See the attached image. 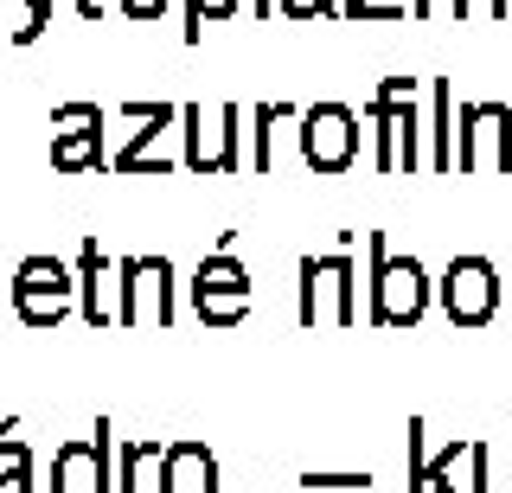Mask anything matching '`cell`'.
Instances as JSON below:
<instances>
[{"instance_id": "cell-11", "label": "cell", "mask_w": 512, "mask_h": 493, "mask_svg": "<svg viewBox=\"0 0 512 493\" xmlns=\"http://www.w3.org/2000/svg\"><path fill=\"white\" fill-rule=\"evenodd\" d=\"M122 116L141 122V129L109 154V173H135V180H160V173H173V161L154 148V141L180 122V103H122Z\"/></svg>"}, {"instance_id": "cell-17", "label": "cell", "mask_w": 512, "mask_h": 493, "mask_svg": "<svg viewBox=\"0 0 512 493\" xmlns=\"http://www.w3.org/2000/svg\"><path fill=\"white\" fill-rule=\"evenodd\" d=\"M468 449H474V442H461V436H455L442 455H429V461H423V474L410 481V493H461V461H468Z\"/></svg>"}, {"instance_id": "cell-1", "label": "cell", "mask_w": 512, "mask_h": 493, "mask_svg": "<svg viewBox=\"0 0 512 493\" xmlns=\"http://www.w3.org/2000/svg\"><path fill=\"white\" fill-rule=\"evenodd\" d=\"M295 321L314 327H359V263H352V231H340V250L301 257L295 269Z\"/></svg>"}, {"instance_id": "cell-28", "label": "cell", "mask_w": 512, "mask_h": 493, "mask_svg": "<svg viewBox=\"0 0 512 493\" xmlns=\"http://www.w3.org/2000/svg\"><path fill=\"white\" fill-rule=\"evenodd\" d=\"M455 20V0H410V20Z\"/></svg>"}, {"instance_id": "cell-2", "label": "cell", "mask_w": 512, "mask_h": 493, "mask_svg": "<svg viewBox=\"0 0 512 493\" xmlns=\"http://www.w3.org/2000/svg\"><path fill=\"white\" fill-rule=\"evenodd\" d=\"M365 257H372V276H365V321L372 327H416L436 301V282L416 257H391L384 231H365Z\"/></svg>"}, {"instance_id": "cell-6", "label": "cell", "mask_w": 512, "mask_h": 493, "mask_svg": "<svg viewBox=\"0 0 512 493\" xmlns=\"http://www.w3.org/2000/svg\"><path fill=\"white\" fill-rule=\"evenodd\" d=\"M301 161H308V173H320V180H333V173H346L352 161H359V109L346 103H308L301 109Z\"/></svg>"}, {"instance_id": "cell-27", "label": "cell", "mask_w": 512, "mask_h": 493, "mask_svg": "<svg viewBox=\"0 0 512 493\" xmlns=\"http://www.w3.org/2000/svg\"><path fill=\"white\" fill-rule=\"evenodd\" d=\"M116 7L128 13V20H160V13H167L173 0H116Z\"/></svg>"}, {"instance_id": "cell-32", "label": "cell", "mask_w": 512, "mask_h": 493, "mask_svg": "<svg viewBox=\"0 0 512 493\" xmlns=\"http://www.w3.org/2000/svg\"><path fill=\"white\" fill-rule=\"evenodd\" d=\"M0 301H13V276H0Z\"/></svg>"}, {"instance_id": "cell-16", "label": "cell", "mask_w": 512, "mask_h": 493, "mask_svg": "<svg viewBox=\"0 0 512 493\" xmlns=\"http://www.w3.org/2000/svg\"><path fill=\"white\" fill-rule=\"evenodd\" d=\"M160 455H167V442H160V436H128L122 449H116V493H141L148 468H160Z\"/></svg>"}, {"instance_id": "cell-30", "label": "cell", "mask_w": 512, "mask_h": 493, "mask_svg": "<svg viewBox=\"0 0 512 493\" xmlns=\"http://www.w3.org/2000/svg\"><path fill=\"white\" fill-rule=\"evenodd\" d=\"M77 13H84V20H103V0H77Z\"/></svg>"}, {"instance_id": "cell-12", "label": "cell", "mask_w": 512, "mask_h": 493, "mask_svg": "<svg viewBox=\"0 0 512 493\" xmlns=\"http://www.w3.org/2000/svg\"><path fill=\"white\" fill-rule=\"evenodd\" d=\"M77 308H84V321L96 333L116 327V308H122V282H116V263L103 257V244L84 237V250H77Z\"/></svg>"}, {"instance_id": "cell-25", "label": "cell", "mask_w": 512, "mask_h": 493, "mask_svg": "<svg viewBox=\"0 0 512 493\" xmlns=\"http://www.w3.org/2000/svg\"><path fill=\"white\" fill-rule=\"evenodd\" d=\"M512 0H455V26L461 20H506Z\"/></svg>"}, {"instance_id": "cell-29", "label": "cell", "mask_w": 512, "mask_h": 493, "mask_svg": "<svg viewBox=\"0 0 512 493\" xmlns=\"http://www.w3.org/2000/svg\"><path fill=\"white\" fill-rule=\"evenodd\" d=\"M0 493H32V468H0Z\"/></svg>"}, {"instance_id": "cell-19", "label": "cell", "mask_w": 512, "mask_h": 493, "mask_svg": "<svg viewBox=\"0 0 512 493\" xmlns=\"http://www.w3.org/2000/svg\"><path fill=\"white\" fill-rule=\"evenodd\" d=\"M468 468H474V493H512V449H506V468H500V449H493V442H474Z\"/></svg>"}, {"instance_id": "cell-14", "label": "cell", "mask_w": 512, "mask_h": 493, "mask_svg": "<svg viewBox=\"0 0 512 493\" xmlns=\"http://www.w3.org/2000/svg\"><path fill=\"white\" fill-rule=\"evenodd\" d=\"M429 103H436V116H429V173H455V84L436 77Z\"/></svg>"}, {"instance_id": "cell-5", "label": "cell", "mask_w": 512, "mask_h": 493, "mask_svg": "<svg viewBox=\"0 0 512 493\" xmlns=\"http://www.w3.org/2000/svg\"><path fill=\"white\" fill-rule=\"evenodd\" d=\"M116 423L96 417L90 436H71L52 449V493H116Z\"/></svg>"}, {"instance_id": "cell-10", "label": "cell", "mask_w": 512, "mask_h": 493, "mask_svg": "<svg viewBox=\"0 0 512 493\" xmlns=\"http://www.w3.org/2000/svg\"><path fill=\"white\" fill-rule=\"evenodd\" d=\"M52 167L58 173H109L103 154V103H58L52 109Z\"/></svg>"}, {"instance_id": "cell-9", "label": "cell", "mask_w": 512, "mask_h": 493, "mask_svg": "<svg viewBox=\"0 0 512 493\" xmlns=\"http://www.w3.org/2000/svg\"><path fill=\"white\" fill-rule=\"evenodd\" d=\"M436 301H442L448 327H487L493 308H500V276H493L487 257H448Z\"/></svg>"}, {"instance_id": "cell-15", "label": "cell", "mask_w": 512, "mask_h": 493, "mask_svg": "<svg viewBox=\"0 0 512 493\" xmlns=\"http://www.w3.org/2000/svg\"><path fill=\"white\" fill-rule=\"evenodd\" d=\"M192 295H256V282L231 250H212V257H199V269H192Z\"/></svg>"}, {"instance_id": "cell-21", "label": "cell", "mask_w": 512, "mask_h": 493, "mask_svg": "<svg viewBox=\"0 0 512 493\" xmlns=\"http://www.w3.org/2000/svg\"><path fill=\"white\" fill-rule=\"evenodd\" d=\"M237 7H244V0H186V26H180V39H186V45H199V39H205V26L231 20Z\"/></svg>"}, {"instance_id": "cell-23", "label": "cell", "mask_w": 512, "mask_h": 493, "mask_svg": "<svg viewBox=\"0 0 512 493\" xmlns=\"http://www.w3.org/2000/svg\"><path fill=\"white\" fill-rule=\"evenodd\" d=\"M276 13H282V20H295V26H308V20H333L340 0H276Z\"/></svg>"}, {"instance_id": "cell-7", "label": "cell", "mask_w": 512, "mask_h": 493, "mask_svg": "<svg viewBox=\"0 0 512 493\" xmlns=\"http://www.w3.org/2000/svg\"><path fill=\"white\" fill-rule=\"evenodd\" d=\"M116 282H122V308H116V327H173L180 308H173V263L160 257H122L116 263Z\"/></svg>"}, {"instance_id": "cell-4", "label": "cell", "mask_w": 512, "mask_h": 493, "mask_svg": "<svg viewBox=\"0 0 512 493\" xmlns=\"http://www.w3.org/2000/svg\"><path fill=\"white\" fill-rule=\"evenodd\" d=\"M77 301V269H64L52 250H32V257L13 263V314L32 333H52Z\"/></svg>"}, {"instance_id": "cell-24", "label": "cell", "mask_w": 512, "mask_h": 493, "mask_svg": "<svg viewBox=\"0 0 512 493\" xmlns=\"http://www.w3.org/2000/svg\"><path fill=\"white\" fill-rule=\"evenodd\" d=\"M301 487H372V474L352 468H301Z\"/></svg>"}, {"instance_id": "cell-31", "label": "cell", "mask_w": 512, "mask_h": 493, "mask_svg": "<svg viewBox=\"0 0 512 493\" xmlns=\"http://www.w3.org/2000/svg\"><path fill=\"white\" fill-rule=\"evenodd\" d=\"M269 13H276V0H256V20H269Z\"/></svg>"}, {"instance_id": "cell-18", "label": "cell", "mask_w": 512, "mask_h": 493, "mask_svg": "<svg viewBox=\"0 0 512 493\" xmlns=\"http://www.w3.org/2000/svg\"><path fill=\"white\" fill-rule=\"evenodd\" d=\"M276 122H301V109H295V103H282V97L256 103V116H250V141H256V173H269V167H276V154H269V135H276Z\"/></svg>"}, {"instance_id": "cell-3", "label": "cell", "mask_w": 512, "mask_h": 493, "mask_svg": "<svg viewBox=\"0 0 512 493\" xmlns=\"http://www.w3.org/2000/svg\"><path fill=\"white\" fill-rule=\"evenodd\" d=\"M244 109L237 103H218L205 116V103H180V135H186V167L205 173V180H231L244 167Z\"/></svg>"}, {"instance_id": "cell-20", "label": "cell", "mask_w": 512, "mask_h": 493, "mask_svg": "<svg viewBox=\"0 0 512 493\" xmlns=\"http://www.w3.org/2000/svg\"><path fill=\"white\" fill-rule=\"evenodd\" d=\"M256 295H192V314H199L205 327H237L250 314Z\"/></svg>"}, {"instance_id": "cell-22", "label": "cell", "mask_w": 512, "mask_h": 493, "mask_svg": "<svg viewBox=\"0 0 512 493\" xmlns=\"http://www.w3.org/2000/svg\"><path fill=\"white\" fill-rule=\"evenodd\" d=\"M52 7L58 0H26V26H13V45H39L52 33Z\"/></svg>"}, {"instance_id": "cell-13", "label": "cell", "mask_w": 512, "mask_h": 493, "mask_svg": "<svg viewBox=\"0 0 512 493\" xmlns=\"http://www.w3.org/2000/svg\"><path fill=\"white\" fill-rule=\"evenodd\" d=\"M160 493H218V455L205 449L199 436H180L167 442V455H160Z\"/></svg>"}, {"instance_id": "cell-26", "label": "cell", "mask_w": 512, "mask_h": 493, "mask_svg": "<svg viewBox=\"0 0 512 493\" xmlns=\"http://www.w3.org/2000/svg\"><path fill=\"white\" fill-rule=\"evenodd\" d=\"M0 468H32V449L20 436H0Z\"/></svg>"}, {"instance_id": "cell-8", "label": "cell", "mask_w": 512, "mask_h": 493, "mask_svg": "<svg viewBox=\"0 0 512 493\" xmlns=\"http://www.w3.org/2000/svg\"><path fill=\"white\" fill-rule=\"evenodd\" d=\"M455 167L461 173H512V109L506 103H461L455 109Z\"/></svg>"}]
</instances>
